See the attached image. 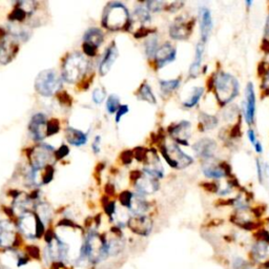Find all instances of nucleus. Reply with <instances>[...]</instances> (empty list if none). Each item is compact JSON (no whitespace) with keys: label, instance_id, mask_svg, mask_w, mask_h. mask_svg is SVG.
I'll return each mask as SVG.
<instances>
[{"label":"nucleus","instance_id":"obj_8","mask_svg":"<svg viewBox=\"0 0 269 269\" xmlns=\"http://www.w3.org/2000/svg\"><path fill=\"white\" fill-rule=\"evenodd\" d=\"M19 228L30 239H36L44 232V223L38 216L32 212H26L20 216Z\"/></svg>","mask_w":269,"mask_h":269},{"label":"nucleus","instance_id":"obj_7","mask_svg":"<svg viewBox=\"0 0 269 269\" xmlns=\"http://www.w3.org/2000/svg\"><path fill=\"white\" fill-rule=\"evenodd\" d=\"M61 88V78L55 70H42L37 76L35 88L40 95L48 97L54 95Z\"/></svg>","mask_w":269,"mask_h":269},{"label":"nucleus","instance_id":"obj_42","mask_svg":"<svg viewBox=\"0 0 269 269\" xmlns=\"http://www.w3.org/2000/svg\"><path fill=\"white\" fill-rule=\"evenodd\" d=\"M70 150L66 146H62L58 150H56L55 154H56V158L59 160V159H62V158H64L66 154H68Z\"/></svg>","mask_w":269,"mask_h":269},{"label":"nucleus","instance_id":"obj_35","mask_svg":"<svg viewBox=\"0 0 269 269\" xmlns=\"http://www.w3.org/2000/svg\"><path fill=\"white\" fill-rule=\"evenodd\" d=\"M134 17H136L141 24H148L150 22V11L146 6H139L134 11Z\"/></svg>","mask_w":269,"mask_h":269},{"label":"nucleus","instance_id":"obj_25","mask_svg":"<svg viewBox=\"0 0 269 269\" xmlns=\"http://www.w3.org/2000/svg\"><path fill=\"white\" fill-rule=\"evenodd\" d=\"M66 137L68 143L74 146H84L88 141V136L79 130H76L74 128H68L66 130Z\"/></svg>","mask_w":269,"mask_h":269},{"label":"nucleus","instance_id":"obj_16","mask_svg":"<svg viewBox=\"0 0 269 269\" xmlns=\"http://www.w3.org/2000/svg\"><path fill=\"white\" fill-rule=\"evenodd\" d=\"M146 160V165H144V172L154 179L163 178L164 170L156 152H154V150L148 152Z\"/></svg>","mask_w":269,"mask_h":269},{"label":"nucleus","instance_id":"obj_10","mask_svg":"<svg viewBox=\"0 0 269 269\" xmlns=\"http://www.w3.org/2000/svg\"><path fill=\"white\" fill-rule=\"evenodd\" d=\"M18 39L14 35H6L0 41V64H8L18 52Z\"/></svg>","mask_w":269,"mask_h":269},{"label":"nucleus","instance_id":"obj_48","mask_svg":"<svg viewBox=\"0 0 269 269\" xmlns=\"http://www.w3.org/2000/svg\"><path fill=\"white\" fill-rule=\"evenodd\" d=\"M116 210V203L115 202H110L108 205H106V212L112 216V214H115Z\"/></svg>","mask_w":269,"mask_h":269},{"label":"nucleus","instance_id":"obj_47","mask_svg":"<svg viewBox=\"0 0 269 269\" xmlns=\"http://www.w3.org/2000/svg\"><path fill=\"white\" fill-rule=\"evenodd\" d=\"M100 136L96 137L95 140H94V143H92V150H94V152H100Z\"/></svg>","mask_w":269,"mask_h":269},{"label":"nucleus","instance_id":"obj_22","mask_svg":"<svg viewBox=\"0 0 269 269\" xmlns=\"http://www.w3.org/2000/svg\"><path fill=\"white\" fill-rule=\"evenodd\" d=\"M118 57V48L115 44H112L108 50H106L104 57H103L101 64H100V75L106 76L110 70L112 68V64H115V61Z\"/></svg>","mask_w":269,"mask_h":269},{"label":"nucleus","instance_id":"obj_39","mask_svg":"<svg viewBox=\"0 0 269 269\" xmlns=\"http://www.w3.org/2000/svg\"><path fill=\"white\" fill-rule=\"evenodd\" d=\"M164 2H146V8L150 12H159L163 8Z\"/></svg>","mask_w":269,"mask_h":269},{"label":"nucleus","instance_id":"obj_15","mask_svg":"<svg viewBox=\"0 0 269 269\" xmlns=\"http://www.w3.org/2000/svg\"><path fill=\"white\" fill-rule=\"evenodd\" d=\"M16 242V230L13 223L8 220L0 221V247L10 250Z\"/></svg>","mask_w":269,"mask_h":269},{"label":"nucleus","instance_id":"obj_53","mask_svg":"<svg viewBox=\"0 0 269 269\" xmlns=\"http://www.w3.org/2000/svg\"><path fill=\"white\" fill-rule=\"evenodd\" d=\"M0 269H11V268H8V266H6V265L0 264Z\"/></svg>","mask_w":269,"mask_h":269},{"label":"nucleus","instance_id":"obj_43","mask_svg":"<svg viewBox=\"0 0 269 269\" xmlns=\"http://www.w3.org/2000/svg\"><path fill=\"white\" fill-rule=\"evenodd\" d=\"M128 112V106H121L116 114V122H119L121 118Z\"/></svg>","mask_w":269,"mask_h":269},{"label":"nucleus","instance_id":"obj_51","mask_svg":"<svg viewBox=\"0 0 269 269\" xmlns=\"http://www.w3.org/2000/svg\"><path fill=\"white\" fill-rule=\"evenodd\" d=\"M254 150L258 154H262L263 152V146H262V144L260 141H258L256 144H254Z\"/></svg>","mask_w":269,"mask_h":269},{"label":"nucleus","instance_id":"obj_4","mask_svg":"<svg viewBox=\"0 0 269 269\" xmlns=\"http://www.w3.org/2000/svg\"><path fill=\"white\" fill-rule=\"evenodd\" d=\"M128 11L121 2H110L106 6L103 13V26L108 30H117L122 28L128 22Z\"/></svg>","mask_w":269,"mask_h":269},{"label":"nucleus","instance_id":"obj_40","mask_svg":"<svg viewBox=\"0 0 269 269\" xmlns=\"http://www.w3.org/2000/svg\"><path fill=\"white\" fill-rule=\"evenodd\" d=\"M59 130V124L56 120H52L48 124V136H52Z\"/></svg>","mask_w":269,"mask_h":269},{"label":"nucleus","instance_id":"obj_34","mask_svg":"<svg viewBox=\"0 0 269 269\" xmlns=\"http://www.w3.org/2000/svg\"><path fill=\"white\" fill-rule=\"evenodd\" d=\"M158 48H159V46H158V38H157V36L154 35V36L150 37L148 39V41H146V55L150 58H154V56H156Z\"/></svg>","mask_w":269,"mask_h":269},{"label":"nucleus","instance_id":"obj_28","mask_svg":"<svg viewBox=\"0 0 269 269\" xmlns=\"http://www.w3.org/2000/svg\"><path fill=\"white\" fill-rule=\"evenodd\" d=\"M199 121H200V128L203 132H208V130L216 128V126H218V123H219L218 118L206 112L201 114Z\"/></svg>","mask_w":269,"mask_h":269},{"label":"nucleus","instance_id":"obj_29","mask_svg":"<svg viewBox=\"0 0 269 269\" xmlns=\"http://www.w3.org/2000/svg\"><path fill=\"white\" fill-rule=\"evenodd\" d=\"M204 94V88L202 86H194L192 90V94L190 95L188 99H186L183 102V106L186 108H194L196 104H198L200 99L202 98Z\"/></svg>","mask_w":269,"mask_h":269},{"label":"nucleus","instance_id":"obj_20","mask_svg":"<svg viewBox=\"0 0 269 269\" xmlns=\"http://www.w3.org/2000/svg\"><path fill=\"white\" fill-rule=\"evenodd\" d=\"M134 186H136L137 192L139 194H152L159 190V182L158 179H154L146 174L143 176H139Z\"/></svg>","mask_w":269,"mask_h":269},{"label":"nucleus","instance_id":"obj_26","mask_svg":"<svg viewBox=\"0 0 269 269\" xmlns=\"http://www.w3.org/2000/svg\"><path fill=\"white\" fill-rule=\"evenodd\" d=\"M203 56H204V44L199 42L198 44H196V48L194 59L192 64L190 68V76L192 78L198 77L200 70H201Z\"/></svg>","mask_w":269,"mask_h":269},{"label":"nucleus","instance_id":"obj_11","mask_svg":"<svg viewBox=\"0 0 269 269\" xmlns=\"http://www.w3.org/2000/svg\"><path fill=\"white\" fill-rule=\"evenodd\" d=\"M216 148H218V146H216V141L212 139L202 138L194 144L192 150H194L196 156L203 159L205 162H208L214 159Z\"/></svg>","mask_w":269,"mask_h":269},{"label":"nucleus","instance_id":"obj_12","mask_svg":"<svg viewBox=\"0 0 269 269\" xmlns=\"http://www.w3.org/2000/svg\"><path fill=\"white\" fill-rule=\"evenodd\" d=\"M48 122L44 114H36L32 117L28 124V130L34 140L41 141L48 136Z\"/></svg>","mask_w":269,"mask_h":269},{"label":"nucleus","instance_id":"obj_36","mask_svg":"<svg viewBox=\"0 0 269 269\" xmlns=\"http://www.w3.org/2000/svg\"><path fill=\"white\" fill-rule=\"evenodd\" d=\"M120 108V99L117 95H110L106 101V110L110 114L117 112Z\"/></svg>","mask_w":269,"mask_h":269},{"label":"nucleus","instance_id":"obj_54","mask_svg":"<svg viewBox=\"0 0 269 269\" xmlns=\"http://www.w3.org/2000/svg\"><path fill=\"white\" fill-rule=\"evenodd\" d=\"M252 269H267V268H262V267H254Z\"/></svg>","mask_w":269,"mask_h":269},{"label":"nucleus","instance_id":"obj_32","mask_svg":"<svg viewBox=\"0 0 269 269\" xmlns=\"http://www.w3.org/2000/svg\"><path fill=\"white\" fill-rule=\"evenodd\" d=\"M180 79L162 80L160 81V88L163 94H170L180 86Z\"/></svg>","mask_w":269,"mask_h":269},{"label":"nucleus","instance_id":"obj_5","mask_svg":"<svg viewBox=\"0 0 269 269\" xmlns=\"http://www.w3.org/2000/svg\"><path fill=\"white\" fill-rule=\"evenodd\" d=\"M81 252L82 256H86L90 262L98 263L108 256L106 241L95 232H90L81 248Z\"/></svg>","mask_w":269,"mask_h":269},{"label":"nucleus","instance_id":"obj_17","mask_svg":"<svg viewBox=\"0 0 269 269\" xmlns=\"http://www.w3.org/2000/svg\"><path fill=\"white\" fill-rule=\"evenodd\" d=\"M192 19L190 22H185L183 18H179L170 28V36L174 40H186L192 34Z\"/></svg>","mask_w":269,"mask_h":269},{"label":"nucleus","instance_id":"obj_38","mask_svg":"<svg viewBox=\"0 0 269 269\" xmlns=\"http://www.w3.org/2000/svg\"><path fill=\"white\" fill-rule=\"evenodd\" d=\"M106 96V90L103 88H97L94 92H92V100H94L95 103L97 104H100L103 101H104Z\"/></svg>","mask_w":269,"mask_h":269},{"label":"nucleus","instance_id":"obj_18","mask_svg":"<svg viewBox=\"0 0 269 269\" xmlns=\"http://www.w3.org/2000/svg\"><path fill=\"white\" fill-rule=\"evenodd\" d=\"M243 110L245 121L250 124V126H252L254 121L256 115V94L252 82H250L245 88V106Z\"/></svg>","mask_w":269,"mask_h":269},{"label":"nucleus","instance_id":"obj_31","mask_svg":"<svg viewBox=\"0 0 269 269\" xmlns=\"http://www.w3.org/2000/svg\"><path fill=\"white\" fill-rule=\"evenodd\" d=\"M123 250V242L115 238V239H110L108 242H106V252H108V256H117L120 254Z\"/></svg>","mask_w":269,"mask_h":269},{"label":"nucleus","instance_id":"obj_19","mask_svg":"<svg viewBox=\"0 0 269 269\" xmlns=\"http://www.w3.org/2000/svg\"><path fill=\"white\" fill-rule=\"evenodd\" d=\"M176 56H177V50L174 48V46L170 42H165L162 44L156 53L154 59H156V64L159 68L170 64V62L174 61Z\"/></svg>","mask_w":269,"mask_h":269},{"label":"nucleus","instance_id":"obj_50","mask_svg":"<svg viewBox=\"0 0 269 269\" xmlns=\"http://www.w3.org/2000/svg\"><path fill=\"white\" fill-rule=\"evenodd\" d=\"M263 88H269V68L267 70V72L264 75V78H263Z\"/></svg>","mask_w":269,"mask_h":269},{"label":"nucleus","instance_id":"obj_44","mask_svg":"<svg viewBox=\"0 0 269 269\" xmlns=\"http://www.w3.org/2000/svg\"><path fill=\"white\" fill-rule=\"evenodd\" d=\"M256 170H258V178L260 183H264V174H263V165L260 160H256Z\"/></svg>","mask_w":269,"mask_h":269},{"label":"nucleus","instance_id":"obj_13","mask_svg":"<svg viewBox=\"0 0 269 269\" xmlns=\"http://www.w3.org/2000/svg\"><path fill=\"white\" fill-rule=\"evenodd\" d=\"M170 134L177 144L188 146V140L192 136V124L186 120L180 121L170 128Z\"/></svg>","mask_w":269,"mask_h":269},{"label":"nucleus","instance_id":"obj_6","mask_svg":"<svg viewBox=\"0 0 269 269\" xmlns=\"http://www.w3.org/2000/svg\"><path fill=\"white\" fill-rule=\"evenodd\" d=\"M163 157L170 168L174 170H183L194 163V159L188 154L182 152L177 143H166L161 148Z\"/></svg>","mask_w":269,"mask_h":269},{"label":"nucleus","instance_id":"obj_52","mask_svg":"<svg viewBox=\"0 0 269 269\" xmlns=\"http://www.w3.org/2000/svg\"><path fill=\"white\" fill-rule=\"evenodd\" d=\"M123 159H124V162H126V163L132 162V154L130 152H126L123 154Z\"/></svg>","mask_w":269,"mask_h":269},{"label":"nucleus","instance_id":"obj_45","mask_svg":"<svg viewBox=\"0 0 269 269\" xmlns=\"http://www.w3.org/2000/svg\"><path fill=\"white\" fill-rule=\"evenodd\" d=\"M84 50L88 56L92 57V56L96 55V48L88 44H84Z\"/></svg>","mask_w":269,"mask_h":269},{"label":"nucleus","instance_id":"obj_27","mask_svg":"<svg viewBox=\"0 0 269 269\" xmlns=\"http://www.w3.org/2000/svg\"><path fill=\"white\" fill-rule=\"evenodd\" d=\"M103 39H104V36H103L101 30L96 28H92L86 33L84 41V44H88L97 48L102 44Z\"/></svg>","mask_w":269,"mask_h":269},{"label":"nucleus","instance_id":"obj_14","mask_svg":"<svg viewBox=\"0 0 269 269\" xmlns=\"http://www.w3.org/2000/svg\"><path fill=\"white\" fill-rule=\"evenodd\" d=\"M130 228L137 234L146 236L152 230V221L146 216H132L128 218Z\"/></svg>","mask_w":269,"mask_h":269},{"label":"nucleus","instance_id":"obj_46","mask_svg":"<svg viewBox=\"0 0 269 269\" xmlns=\"http://www.w3.org/2000/svg\"><path fill=\"white\" fill-rule=\"evenodd\" d=\"M247 137H248V139H250V143L252 144V146H254V144L258 142V139L256 137V132H254V130L252 128L248 130Z\"/></svg>","mask_w":269,"mask_h":269},{"label":"nucleus","instance_id":"obj_3","mask_svg":"<svg viewBox=\"0 0 269 269\" xmlns=\"http://www.w3.org/2000/svg\"><path fill=\"white\" fill-rule=\"evenodd\" d=\"M248 260L254 267L269 269V232H260V236L252 243Z\"/></svg>","mask_w":269,"mask_h":269},{"label":"nucleus","instance_id":"obj_9","mask_svg":"<svg viewBox=\"0 0 269 269\" xmlns=\"http://www.w3.org/2000/svg\"><path fill=\"white\" fill-rule=\"evenodd\" d=\"M54 150L46 144L38 146L30 154V161H32V168L35 170H40L48 168V163L53 157Z\"/></svg>","mask_w":269,"mask_h":269},{"label":"nucleus","instance_id":"obj_1","mask_svg":"<svg viewBox=\"0 0 269 269\" xmlns=\"http://www.w3.org/2000/svg\"><path fill=\"white\" fill-rule=\"evenodd\" d=\"M214 90L216 100L222 106H225L239 95L240 86L234 76L219 70L214 77Z\"/></svg>","mask_w":269,"mask_h":269},{"label":"nucleus","instance_id":"obj_23","mask_svg":"<svg viewBox=\"0 0 269 269\" xmlns=\"http://www.w3.org/2000/svg\"><path fill=\"white\" fill-rule=\"evenodd\" d=\"M202 172L204 174V176L206 178L210 179H216L219 180L222 179L227 176V170L225 168H223L221 164H216L214 162H210L208 161L202 168Z\"/></svg>","mask_w":269,"mask_h":269},{"label":"nucleus","instance_id":"obj_49","mask_svg":"<svg viewBox=\"0 0 269 269\" xmlns=\"http://www.w3.org/2000/svg\"><path fill=\"white\" fill-rule=\"evenodd\" d=\"M264 40L269 41V15L267 17L266 24H265V28H264Z\"/></svg>","mask_w":269,"mask_h":269},{"label":"nucleus","instance_id":"obj_37","mask_svg":"<svg viewBox=\"0 0 269 269\" xmlns=\"http://www.w3.org/2000/svg\"><path fill=\"white\" fill-rule=\"evenodd\" d=\"M38 216L42 221V223H46L50 219V210H48L46 204H40L38 206Z\"/></svg>","mask_w":269,"mask_h":269},{"label":"nucleus","instance_id":"obj_30","mask_svg":"<svg viewBox=\"0 0 269 269\" xmlns=\"http://www.w3.org/2000/svg\"><path fill=\"white\" fill-rule=\"evenodd\" d=\"M230 269H252V263L241 256H234L230 261Z\"/></svg>","mask_w":269,"mask_h":269},{"label":"nucleus","instance_id":"obj_33","mask_svg":"<svg viewBox=\"0 0 269 269\" xmlns=\"http://www.w3.org/2000/svg\"><path fill=\"white\" fill-rule=\"evenodd\" d=\"M139 99L144 100V101H146V102H150V103H152V104H154V103L157 102L156 97H154V94H152V90L150 86L148 84H144L140 88V90H139Z\"/></svg>","mask_w":269,"mask_h":269},{"label":"nucleus","instance_id":"obj_24","mask_svg":"<svg viewBox=\"0 0 269 269\" xmlns=\"http://www.w3.org/2000/svg\"><path fill=\"white\" fill-rule=\"evenodd\" d=\"M150 205L148 201L139 194H132L128 208L134 216H143L148 212Z\"/></svg>","mask_w":269,"mask_h":269},{"label":"nucleus","instance_id":"obj_21","mask_svg":"<svg viewBox=\"0 0 269 269\" xmlns=\"http://www.w3.org/2000/svg\"><path fill=\"white\" fill-rule=\"evenodd\" d=\"M200 33H201V42L206 44L210 36L212 30V17L210 10L208 8H200Z\"/></svg>","mask_w":269,"mask_h":269},{"label":"nucleus","instance_id":"obj_41","mask_svg":"<svg viewBox=\"0 0 269 269\" xmlns=\"http://www.w3.org/2000/svg\"><path fill=\"white\" fill-rule=\"evenodd\" d=\"M132 194L130 192H124L120 196V200H121V203H122L123 206H126V208H128L130 199H132Z\"/></svg>","mask_w":269,"mask_h":269},{"label":"nucleus","instance_id":"obj_2","mask_svg":"<svg viewBox=\"0 0 269 269\" xmlns=\"http://www.w3.org/2000/svg\"><path fill=\"white\" fill-rule=\"evenodd\" d=\"M88 68V62L86 57L78 52H75L64 61V68H62V78L68 84H76L84 76Z\"/></svg>","mask_w":269,"mask_h":269}]
</instances>
